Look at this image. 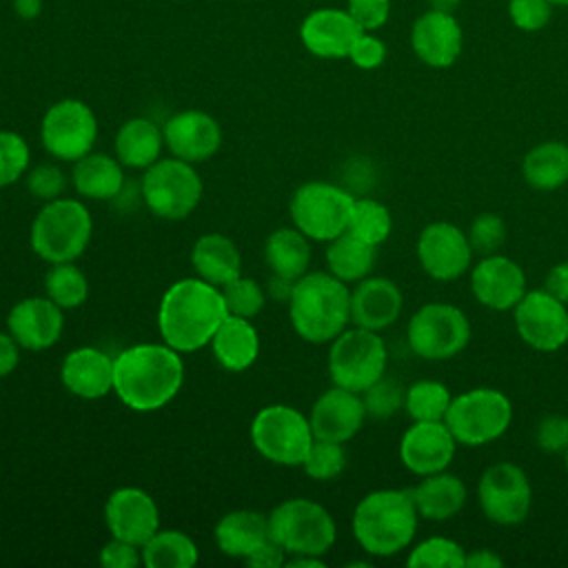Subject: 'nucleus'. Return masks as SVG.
<instances>
[{
	"mask_svg": "<svg viewBox=\"0 0 568 568\" xmlns=\"http://www.w3.org/2000/svg\"><path fill=\"white\" fill-rule=\"evenodd\" d=\"M226 315L229 308L220 286L202 277H184L164 291L158 308V328L164 344L178 353H193L211 344Z\"/></svg>",
	"mask_w": 568,
	"mask_h": 568,
	"instance_id": "1",
	"label": "nucleus"
},
{
	"mask_svg": "<svg viewBox=\"0 0 568 568\" xmlns=\"http://www.w3.org/2000/svg\"><path fill=\"white\" fill-rule=\"evenodd\" d=\"M184 382V362L169 344H135L113 359V390L129 408L151 413L166 406Z\"/></svg>",
	"mask_w": 568,
	"mask_h": 568,
	"instance_id": "2",
	"label": "nucleus"
},
{
	"mask_svg": "<svg viewBox=\"0 0 568 568\" xmlns=\"http://www.w3.org/2000/svg\"><path fill=\"white\" fill-rule=\"evenodd\" d=\"M419 515L408 488H379L364 495L353 510V537L373 557H395L417 532Z\"/></svg>",
	"mask_w": 568,
	"mask_h": 568,
	"instance_id": "3",
	"label": "nucleus"
},
{
	"mask_svg": "<svg viewBox=\"0 0 568 568\" xmlns=\"http://www.w3.org/2000/svg\"><path fill=\"white\" fill-rule=\"evenodd\" d=\"M288 317L295 333L311 344L333 342L351 322V288L333 273H304L291 293Z\"/></svg>",
	"mask_w": 568,
	"mask_h": 568,
	"instance_id": "4",
	"label": "nucleus"
},
{
	"mask_svg": "<svg viewBox=\"0 0 568 568\" xmlns=\"http://www.w3.org/2000/svg\"><path fill=\"white\" fill-rule=\"evenodd\" d=\"M93 220L89 209L73 197L44 202L31 224V248L49 264L73 262L89 246Z\"/></svg>",
	"mask_w": 568,
	"mask_h": 568,
	"instance_id": "5",
	"label": "nucleus"
},
{
	"mask_svg": "<svg viewBox=\"0 0 568 568\" xmlns=\"http://www.w3.org/2000/svg\"><path fill=\"white\" fill-rule=\"evenodd\" d=\"M513 415V402L504 390L477 386L453 397L444 422L457 444L477 448L499 439L510 428Z\"/></svg>",
	"mask_w": 568,
	"mask_h": 568,
	"instance_id": "6",
	"label": "nucleus"
},
{
	"mask_svg": "<svg viewBox=\"0 0 568 568\" xmlns=\"http://www.w3.org/2000/svg\"><path fill=\"white\" fill-rule=\"evenodd\" d=\"M268 535L286 550V555L322 557L335 544L337 526L322 504L306 497H293L271 510Z\"/></svg>",
	"mask_w": 568,
	"mask_h": 568,
	"instance_id": "7",
	"label": "nucleus"
},
{
	"mask_svg": "<svg viewBox=\"0 0 568 568\" xmlns=\"http://www.w3.org/2000/svg\"><path fill=\"white\" fill-rule=\"evenodd\" d=\"M406 337L410 351L426 362H446L470 342L466 313L448 302H426L408 320Z\"/></svg>",
	"mask_w": 568,
	"mask_h": 568,
	"instance_id": "8",
	"label": "nucleus"
},
{
	"mask_svg": "<svg viewBox=\"0 0 568 568\" xmlns=\"http://www.w3.org/2000/svg\"><path fill=\"white\" fill-rule=\"evenodd\" d=\"M388 351L377 331L344 328L328 351V373L335 386L364 393L386 375Z\"/></svg>",
	"mask_w": 568,
	"mask_h": 568,
	"instance_id": "9",
	"label": "nucleus"
},
{
	"mask_svg": "<svg viewBox=\"0 0 568 568\" xmlns=\"http://www.w3.org/2000/svg\"><path fill=\"white\" fill-rule=\"evenodd\" d=\"M313 439L308 417L286 404L264 406L251 422L255 450L280 466H302Z\"/></svg>",
	"mask_w": 568,
	"mask_h": 568,
	"instance_id": "10",
	"label": "nucleus"
},
{
	"mask_svg": "<svg viewBox=\"0 0 568 568\" xmlns=\"http://www.w3.org/2000/svg\"><path fill=\"white\" fill-rule=\"evenodd\" d=\"M355 197L331 182H306L291 195V220L308 240L331 242L348 229Z\"/></svg>",
	"mask_w": 568,
	"mask_h": 568,
	"instance_id": "11",
	"label": "nucleus"
},
{
	"mask_svg": "<svg viewBox=\"0 0 568 568\" xmlns=\"http://www.w3.org/2000/svg\"><path fill=\"white\" fill-rule=\"evenodd\" d=\"M142 200L162 220H184L202 200V180L191 162L164 158L146 169Z\"/></svg>",
	"mask_w": 568,
	"mask_h": 568,
	"instance_id": "12",
	"label": "nucleus"
},
{
	"mask_svg": "<svg viewBox=\"0 0 568 568\" xmlns=\"http://www.w3.org/2000/svg\"><path fill=\"white\" fill-rule=\"evenodd\" d=\"M484 517L497 526L521 524L532 508V486L526 470L513 462L490 464L477 481Z\"/></svg>",
	"mask_w": 568,
	"mask_h": 568,
	"instance_id": "13",
	"label": "nucleus"
},
{
	"mask_svg": "<svg viewBox=\"0 0 568 568\" xmlns=\"http://www.w3.org/2000/svg\"><path fill=\"white\" fill-rule=\"evenodd\" d=\"M98 138V120L89 104L64 98L51 104L40 124L42 146L58 160L75 162L91 153Z\"/></svg>",
	"mask_w": 568,
	"mask_h": 568,
	"instance_id": "14",
	"label": "nucleus"
},
{
	"mask_svg": "<svg viewBox=\"0 0 568 568\" xmlns=\"http://www.w3.org/2000/svg\"><path fill=\"white\" fill-rule=\"evenodd\" d=\"M515 331L526 346L539 353H555L568 344V304L546 288L526 291L513 308Z\"/></svg>",
	"mask_w": 568,
	"mask_h": 568,
	"instance_id": "15",
	"label": "nucleus"
},
{
	"mask_svg": "<svg viewBox=\"0 0 568 568\" xmlns=\"http://www.w3.org/2000/svg\"><path fill=\"white\" fill-rule=\"evenodd\" d=\"M473 246L466 231L453 222H430L417 235V262L437 282H455L473 266Z\"/></svg>",
	"mask_w": 568,
	"mask_h": 568,
	"instance_id": "16",
	"label": "nucleus"
},
{
	"mask_svg": "<svg viewBox=\"0 0 568 568\" xmlns=\"http://www.w3.org/2000/svg\"><path fill=\"white\" fill-rule=\"evenodd\" d=\"M526 291V273L508 255H484L470 266V293L490 311H513Z\"/></svg>",
	"mask_w": 568,
	"mask_h": 568,
	"instance_id": "17",
	"label": "nucleus"
},
{
	"mask_svg": "<svg viewBox=\"0 0 568 568\" xmlns=\"http://www.w3.org/2000/svg\"><path fill=\"white\" fill-rule=\"evenodd\" d=\"M457 446L446 422H413L399 439V462L408 473L426 477L448 470Z\"/></svg>",
	"mask_w": 568,
	"mask_h": 568,
	"instance_id": "18",
	"label": "nucleus"
},
{
	"mask_svg": "<svg viewBox=\"0 0 568 568\" xmlns=\"http://www.w3.org/2000/svg\"><path fill=\"white\" fill-rule=\"evenodd\" d=\"M104 521L111 537L142 548L160 530V510L146 490L124 486L109 495Z\"/></svg>",
	"mask_w": 568,
	"mask_h": 568,
	"instance_id": "19",
	"label": "nucleus"
},
{
	"mask_svg": "<svg viewBox=\"0 0 568 568\" xmlns=\"http://www.w3.org/2000/svg\"><path fill=\"white\" fill-rule=\"evenodd\" d=\"M366 417L368 415H366L362 395L333 384V388L324 390L315 399L308 422L315 439L344 444L359 433Z\"/></svg>",
	"mask_w": 568,
	"mask_h": 568,
	"instance_id": "20",
	"label": "nucleus"
},
{
	"mask_svg": "<svg viewBox=\"0 0 568 568\" xmlns=\"http://www.w3.org/2000/svg\"><path fill=\"white\" fill-rule=\"evenodd\" d=\"M162 133L173 158L191 164L209 160L222 146V129L217 120L197 109H186L171 115L162 126Z\"/></svg>",
	"mask_w": 568,
	"mask_h": 568,
	"instance_id": "21",
	"label": "nucleus"
},
{
	"mask_svg": "<svg viewBox=\"0 0 568 568\" xmlns=\"http://www.w3.org/2000/svg\"><path fill=\"white\" fill-rule=\"evenodd\" d=\"M464 36L457 18L446 11L422 13L410 29V47L415 55L433 69H446L457 62Z\"/></svg>",
	"mask_w": 568,
	"mask_h": 568,
	"instance_id": "22",
	"label": "nucleus"
},
{
	"mask_svg": "<svg viewBox=\"0 0 568 568\" xmlns=\"http://www.w3.org/2000/svg\"><path fill=\"white\" fill-rule=\"evenodd\" d=\"M7 328L20 348L44 351L60 339L64 315L51 297H27L9 311Z\"/></svg>",
	"mask_w": 568,
	"mask_h": 568,
	"instance_id": "23",
	"label": "nucleus"
},
{
	"mask_svg": "<svg viewBox=\"0 0 568 568\" xmlns=\"http://www.w3.org/2000/svg\"><path fill=\"white\" fill-rule=\"evenodd\" d=\"M359 24L346 9H315L300 24L302 44L317 58H348V51L357 36Z\"/></svg>",
	"mask_w": 568,
	"mask_h": 568,
	"instance_id": "24",
	"label": "nucleus"
},
{
	"mask_svg": "<svg viewBox=\"0 0 568 568\" xmlns=\"http://www.w3.org/2000/svg\"><path fill=\"white\" fill-rule=\"evenodd\" d=\"M404 308V295L399 286L379 275H368L355 282L351 291V322L368 331H384L397 322Z\"/></svg>",
	"mask_w": 568,
	"mask_h": 568,
	"instance_id": "25",
	"label": "nucleus"
},
{
	"mask_svg": "<svg viewBox=\"0 0 568 568\" xmlns=\"http://www.w3.org/2000/svg\"><path fill=\"white\" fill-rule=\"evenodd\" d=\"M60 379L69 393L82 399H100L113 390V359L93 346H80L67 353Z\"/></svg>",
	"mask_w": 568,
	"mask_h": 568,
	"instance_id": "26",
	"label": "nucleus"
},
{
	"mask_svg": "<svg viewBox=\"0 0 568 568\" xmlns=\"http://www.w3.org/2000/svg\"><path fill=\"white\" fill-rule=\"evenodd\" d=\"M408 490L415 501L419 519H426V521L453 519L455 515L462 513L468 497L466 484L448 470L426 475L419 479L417 486Z\"/></svg>",
	"mask_w": 568,
	"mask_h": 568,
	"instance_id": "27",
	"label": "nucleus"
},
{
	"mask_svg": "<svg viewBox=\"0 0 568 568\" xmlns=\"http://www.w3.org/2000/svg\"><path fill=\"white\" fill-rule=\"evenodd\" d=\"M211 348L222 368L242 373L257 359L260 337L248 317L226 315L211 337Z\"/></svg>",
	"mask_w": 568,
	"mask_h": 568,
	"instance_id": "28",
	"label": "nucleus"
},
{
	"mask_svg": "<svg viewBox=\"0 0 568 568\" xmlns=\"http://www.w3.org/2000/svg\"><path fill=\"white\" fill-rule=\"evenodd\" d=\"M217 548L235 559H246L260 544L268 539V517L257 510H231L213 530Z\"/></svg>",
	"mask_w": 568,
	"mask_h": 568,
	"instance_id": "29",
	"label": "nucleus"
},
{
	"mask_svg": "<svg viewBox=\"0 0 568 568\" xmlns=\"http://www.w3.org/2000/svg\"><path fill=\"white\" fill-rule=\"evenodd\" d=\"M191 264L197 277L224 286L240 275L242 255L235 242L222 233H206L195 240L191 251Z\"/></svg>",
	"mask_w": 568,
	"mask_h": 568,
	"instance_id": "30",
	"label": "nucleus"
},
{
	"mask_svg": "<svg viewBox=\"0 0 568 568\" xmlns=\"http://www.w3.org/2000/svg\"><path fill=\"white\" fill-rule=\"evenodd\" d=\"M73 189L89 200H113L124 186L120 160L106 153H87L73 164Z\"/></svg>",
	"mask_w": 568,
	"mask_h": 568,
	"instance_id": "31",
	"label": "nucleus"
},
{
	"mask_svg": "<svg viewBox=\"0 0 568 568\" xmlns=\"http://www.w3.org/2000/svg\"><path fill=\"white\" fill-rule=\"evenodd\" d=\"M521 178L535 191H557L568 182V144L546 140L526 151Z\"/></svg>",
	"mask_w": 568,
	"mask_h": 568,
	"instance_id": "32",
	"label": "nucleus"
},
{
	"mask_svg": "<svg viewBox=\"0 0 568 568\" xmlns=\"http://www.w3.org/2000/svg\"><path fill=\"white\" fill-rule=\"evenodd\" d=\"M164 144L162 129L146 118L126 120L115 135V155L122 166L149 169L160 160Z\"/></svg>",
	"mask_w": 568,
	"mask_h": 568,
	"instance_id": "33",
	"label": "nucleus"
},
{
	"mask_svg": "<svg viewBox=\"0 0 568 568\" xmlns=\"http://www.w3.org/2000/svg\"><path fill=\"white\" fill-rule=\"evenodd\" d=\"M264 260L275 275L300 280L311 264V244L300 229H277L266 237Z\"/></svg>",
	"mask_w": 568,
	"mask_h": 568,
	"instance_id": "34",
	"label": "nucleus"
},
{
	"mask_svg": "<svg viewBox=\"0 0 568 568\" xmlns=\"http://www.w3.org/2000/svg\"><path fill=\"white\" fill-rule=\"evenodd\" d=\"M377 260V246L355 237L353 233L344 231L335 240L328 242L326 248V266L337 280L353 284L371 275Z\"/></svg>",
	"mask_w": 568,
	"mask_h": 568,
	"instance_id": "35",
	"label": "nucleus"
},
{
	"mask_svg": "<svg viewBox=\"0 0 568 568\" xmlns=\"http://www.w3.org/2000/svg\"><path fill=\"white\" fill-rule=\"evenodd\" d=\"M140 550L146 568H193L197 564V546L182 530H158Z\"/></svg>",
	"mask_w": 568,
	"mask_h": 568,
	"instance_id": "36",
	"label": "nucleus"
},
{
	"mask_svg": "<svg viewBox=\"0 0 568 568\" xmlns=\"http://www.w3.org/2000/svg\"><path fill=\"white\" fill-rule=\"evenodd\" d=\"M453 402L450 388L437 379H417L406 388L404 410L413 422H444Z\"/></svg>",
	"mask_w": 568,
	"mask_h": 568,
	"instance_id": "37",
	"label": "nucleus"
},
{
	"mask_svg": "<svg viewBox=\"0 0 568 568\" xmlns=\"http://www.w3.org/2000/svg\"><path fill=\"white\" fill-rule=\"evenodd\" d=\"M346 231L373 246H379L388 240L393 231V217L388 206L373 197H355Z\"/></svg>",
	"mask_w": 568,
	"mask_h": 568,
	"instance_id": "38",
	"label": "nucleus"
},
{
	"mask_svg": "<svg viewBox=\"0 0 568 568\" xmlns=\"http://www.w3.org/2000/svg\"><path fill=\"white\" fill-rule=\"evenodd\" d=\"M44 291L64 311L87 302L89 282L73 262H58L44 275Z\"/></svg>",
	"mask_w": 568,
	"mask_h": 568,
	"instance_id": "39",
	"label": "nucleus"
},
{
	"mask_svg": "<svg viewBox=\"0 0 568 568\" xmlns=\"http://www.w3.org/2000/svg\"><path fill=\"white\" fill-rule=\"evenodd\" d=\"M466 550L448 537H428L410 548L406 566L410 568H464Z\"/></svg>",
	"mask_w": 568,
	"mask_h": 568,
	"instance_id": "40",
	"label": "nucleus"
},
{
	"mask_svg": "<svg viewBox=\"0 0 568 568\" xmlns=\"http://www.w3.org/2000/svg\"><path fill=\"white\" fill-rule=\"evenodd\" d=\"M302 468L311 479H317V481L335 479L346 468V450L339 442L313 439L302 462Z\"/></svg>",
	"mask_w": 568,
	"mask_h": 568,
	"instance_id": "41",
	"label": "nucleus"
},
{
	"mask_svg": "<svg viewBox=\"0 0 568 568\" xmlns=\"http://www.w3.org/2000/svg\"><path fill=\"white\" fill-rule=\"evenodd\" d=\"M222 288L229 315H240V317H255L266 302V293L264 288L251 280V277H233L231 282H226Z\"/></svg>",
	"mask_w": 568,
	"mask_h": 568,
	"instance_id": "42",
	"label": "nucleus"
},
{
	"mask_svg": "<svg viewBox=\"0 0 568 568\" xmlns=\"http://www.w3.org/2000/svg\"><path fill=\"white\" fill-rule=\"evenodd\" d=\"M362 395L364 408L368 417L375 419H388L393 417L399 408H404V395L406 388L393 379V377H379L375 384H371Z\"/></svg>",
	"mask_w": 568,
	"mask_h": 568,
	"instance_id": "43",
	"label": "nucleus"
},
{
	"mask_svg": "<svg viewBox=\"0 0 568 568\" xmlns=\"http://www.w3.org/2000/svg\"><path fill=\"white\" fill-rule=\"evenodd\" d=\"M466 235L473 246V253L484 257V255L499 253V248L506 242L508 229L497 213H479L477 217H473Z\"/></svg>",
	"mask_w": 568,
	"mask_h": 568,
	"instance_id": "44",
	"label": "nucleus"
},
{
	"mask_svg": "<svg viewBox=\"0 0 568 568\" xmlns=\"http://www.w3.org/2000/svg\"><path fill=\"white\" fill-rule=\"evenodd\" d=\"M29 169V146L22 135L0 131V189L18 182Z\"/></svg>",
	"mask_w": 568,
	"mask_h": 568,
	"instance_id": "45",
	"label": "nucleus"
},
{
	"mask_svg": "<svg viewBox=\"0 0 568 568\" xmlns=\"http://www.w3.org/2000/svg\"><path fill=\"white\" fill-rule=\"evenodd\" d=\"M67 186L64 173L60 166L55 164H38L27 173V189L33 197L42 200V202H51L58 200L62 195Z\"/></svg>",
	"mask_w": 568,
	"mask_h": 568,
	"instance_id": "46",
	"label": "nucleus"
},
{
	"mask_svg": "<svg viewBox=\"0 0 568 568\" xmlns=\"http://www.w3.org/2000/svg\"><path fill=\"white\" fill-rule=\"evenodd\" d=\"M508 16L517 29L539 31L550 22L552 4L550 0H510Z\"/></svg>",
	"mask_w": 568,
	"mask_h": 568,
	"instance_id": "47",
	"label": "nucleus"
},
{
	"mask_svg": "<svg viewBox=\"0 0 568 568\" xmlns=\"http://www.w3.org/2000/svg\"><path fill=\"white\" fill-rule=\"evenodd\" d=\"M535 442L544 453L557 455L568 448V417L566 415H546L539 419L535 430Z\"/></svg>",
	"mask_w": 568,
	"mask_h": 568,
	"instance_id": "48",
	"label": "nucleus"
},
{
	"mask_svg": "<svg viewBox=\"0 0 568 568\" xmlns=\"http://www.w3.org/2000/svg\"><path fill=\"white\" fill-rule=\"evenodd\" d=\"M348 60L364 71L377 69L386 60V44L371 31H362L348 51Z\"/></svg>",
	"mask_w": 568,
	"mask_h": 568,
	"instance_id": "49",
	"label": "nucleus"
},
{
	"mask_svg": "<svg viewBox=\"0 0 568 568\" xmlns=\"http://www.w3.org/2000/svg\"><path fill=\"white\" fill-rule=\"evenodd\" d=\"M346 11L362 31H375L386 24L390 16V0H348Z\"/></svg>",
	"mask_w": 568,
	"mask_h": 568,
	"instance_id": "50",
	"label": "nucleus"
},
{
	"mask_svg": "<svg viewBox=\"0 0 568 568\" xmlns=\"http://www.w3.org/2000/svg\"><path fill=\"white\" fill-rule=\"evenodd\" d=\"M100 564L104 568H135L138 564H142V550L135 544L113 537L109 544L102 546Z\"/></svg>",
	"mask_w": 568,
	"mask_h": 568,
	"instance_id": "51",
	"label": "nucleus"
},
{
	"mask_svg": "<svg viewBox=\"0 0 568 568\" xmlns=\"http://www.w3.org/2000/svg\"><path fill=\"white\" fill-rule=\"evenodd\" d=\"M244 561L251 568H277V566H284L286 550L268 535V539L264 544H260Z\"/></svg>",
	"mask_w": 568,
	"mask_h": 568,
	"instance_id": "52",
	"label": "nucleus"
},
{
	"mask_svg": "<svg viewBox=\"0 0 568 568\" xmlns=\"http://www.w3.org/2000/svg\"><path fill=\"white\" fill-rule=\"evenodd\" d=\"M544 288L555 295L557 300H561L564 304H568V260L566 262H557L544 280Z\"/></svg>",
	"mask_w": 568,
	"mask_h": 568,
	"instance_id": "53",
	"label": "nucleus"
},
{
	"mask_svg": "<svg viewBox=\"0 0 568 568\" xmlns=\"http://www.w3.org/2000/svg\"><path fill=\"white\" fill-rule=\"evenodd\" d=\"M20 362V344L11 333L0 331V379L11 375Z\"/></svg>",
	"mask_w": 568,
	"mask_h": 568,
	"instance_id": "54",
	"label": "nucleus"
},
{
	"mask_svg": "<svg viewBox=\"0 0 568 568\" xmlns=\"http://www.w3.org/2000/svg\"><path fill=\"white\" fill-rule=\"evenodd\" d=\"M504 559L490 548H475L466 552L464 568H501Z\"/></svg>",
	"mask_w": 568,
	"mask_h": 568,
	"instance_id": "55",
	"label": "nucleus"
},
{
	"mask_svg": "<svg viewBox=\"0 0 568 568\" xmlns=\"http://www.w3.org/2000/svg\"><path fill=\"white\" fill-rule=\"evenodd\" d=\"M295 282H297V280H288V277H282V275H275V273H273V277H271L268 284H266V291H268V295L275 297L277 302H286V304H288Z\"/></svg>",
	"mask_w": 568,
	"mask_h": 568,
	"instance_id": "56",
	"label": "nucleus"
},
{
	"mask_svg": "<svg viewBox=\"0 0 568 568\" xmlns=\"http://www.w3.org/2000/svg\"><path fill=\"white\" fill-rule=\"evenodd\" d=\"M13 9L20 18L33 20L42 11V0H13Z\"/></svg>",
	"mask_w": 568,
	"mask_h": 568,
	"instance_id": "57",
	"label": "nucleus"
},
{
	"mask_svg": "<svg viewBox=\"0 0 568 568\" xmlns=\"http://www.w3.org/2000/svg\"><path fill=\"white\" fill-rule=\"evenodd\" d=\"M430 2V9L435 11H446V13H453L462 0H428Z\"/></svg>",
	"mask_w": 568,
	"mask_h": 568,
	"instance_id": "58",
	"label": "nucleus"
},
{
	"mask_svg": "<svg viewBox=\"0 0 568 568\" xmlns=\"http://www.w3.org/2000/svg\"><path fill=\"white\" fill-rule=\"evenodd\" d=\"M550 4H564V7H568V0H550Z\"/></svg>",
	"mask_w": 568,
	"mask_h": 568,
	"instance_id": "59",
	"label": "nucleus"
},
{
	"mask_svg": "<svg viewBox=\"0 0 568 568\" xmlns=\"http://www.w3.org/2000/svg\"><path fill=\"white\" fill-rule=\"evenodd\" d=\"M564 462H566V470H568V448H566V453H564Z\"/></svg>",
	"mask_w": 568,
	"mask_h": 568,
	"instance_id": "60",
	"label": "nucleus"
}]
</instances>
